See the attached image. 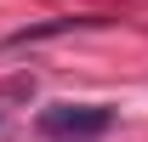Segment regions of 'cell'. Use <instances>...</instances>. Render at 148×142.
<instances>
[{"label": "cell", "mask_w": 148, "mask_h": 142, "mask_svg": "<svg viewBox=\"0 0 148 142\" xmlns=\"http://www.w3.org/2000/svg\"><path fill=\"white\" fill-rule=\"evenodd\" d=\"M114 125V108L103 102H51L40 108V137L51 142H103Z\"/></svg>", "instance_id": "6da1fadb"}, {"label": "cell", "mask_w": 148, "mask_h": 142, "mask_svg": "<svg viewBox=\"0 0 148 142\" xmlns=\"http://www.w3.org/2000/svg\"><path fill=\"white\" fill-rule=\"evenodd\" d=\"M91 23H108V17H51V23H29V29H17V34H6V46L17 51V46H40V40H57L69 34V29H91Z\"/></svg>", "instance_id": "7a4b0ae2"}, {"label": "cell", "mask_w": 148, "mask_h": 142, "mask_svg": "<svg viewBox=\"0 0 148 142\" xmlns=\"http://www.w3.org/2000/svg\"><path fill=\"white\" fill-rule=\"evenodd\" d=\"M0 131H6V114H0Z\"/></svg>", "instance_id": "3957f363"}]
</instances>
